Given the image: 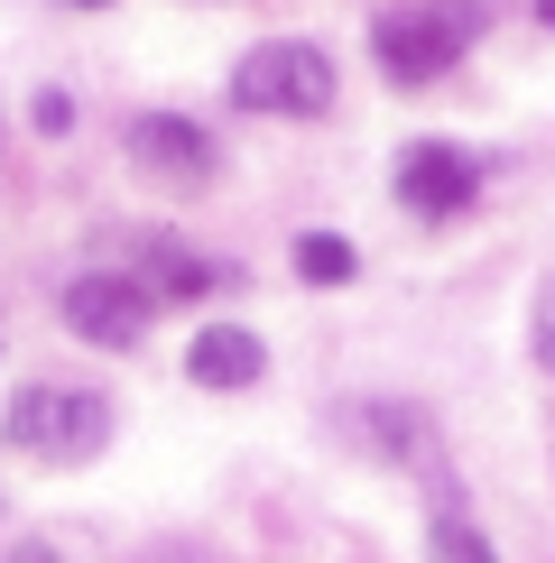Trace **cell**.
Returning <instances> with one entry per match:
<instances>
[{
    "mask_svg": "<svg viewBox=\"0 0 555 563\" xmlns=\"http://www.w3.org/2000/svg\"><path fill=\"white\" fill-rule=\"evenodd\" d=\"M231 102L269 111V121H324L334 111V56L306 46V37H269L231 65Z\"/></svg>",
    "mask_w": 555,
    "mask_h": 563,
    "instance_id": "1",
    "label": "cell"
},
{
    "mask_svg": "<svg viewBox=\"0 0 555 563\" xmlns=\"http://www.w3.org/2000/svg\"><path fill=\"white\" fill-rule=\"evenodd\" d=\"M19 443L29 462H92L111 443V407L92 388H65V379H29L10 397V426H0Z\"/></svg>",
    "mask_w": 555,
    "mask_h": 563,
    "instance_id": "2",
    "label": "cell"
},
{
    "mask_svg": "<svg viewBox=\"0 0 555 563\" xmlns=\"http://www.w3.org/2000/svg\"><path fill=\"white\" fill-rule=\"evenodd\" d=\"M472 37H481L472 0H426V10H389L380 19V29H370V56H380L389 84H435Z\"/></svg>",
    "mask_w": 555,
    "mask_h": 563,
    "instance_id": "3",
    "label": "cell"
},
{
    "mask_svg": "<svg viewBox=\"0 0 555 563\" xmlns=\"http://www.w3.org/2000/svg\"><path fill=\"white\" fill-rule=\"evenodd\" d=\"M149 314H157V287H139L121 268H92V277L65 287V323H75L84 342H102V351H130L149 333Z\"/></svg>",
    "mask_w": 555,
    "mask_h": 563,
    "instance_id": "4",
    "label": "cell"
},
{
    "mask_svg": "<svg viewBox=\"0 0 555 563\" xmlns=\"http://www.w3.org/2000/svg\"><path fill=\"white\" fill-rule=\"evenodd\" d=\"M472 195H481V157L472 148H454V139H416V148H399V203L416 222H445Z\"/></svg>",
    "mask_w": 555,
    "mask_h": 563,
    "instance_id": "5",
    "label": "cell"
},
{
    "mask_svg": "<svg viewBox=\"0 0 555 563\" xmlns=\"http://www.w3.org/2000/svg\"><path fill=\"white\" fill-rule=\"evenodd\" d=\"M130 157L149 176H167V185H204V176L222 167L214 130H195L185 111H139V121H130Z\"/></svg>",
    "mask_w": 555,
    "mask_h": 563,
    "instance_id": "6",
    "label": "cell"
},
{
    "mask_svg": "<svg viewBox=\"0 0 555 563\" xmlns=\"http://www.w3.org/2000/svg\"><path fill=\"white\" fill-rule=\"evenodd\" d=\"M269 369V342L250 333V323H204L195 342H185V379L195 388H250Z\"/></svg>",
    "mask_w": 555,
    "mask_h": 563,
    "instance_id": "7",
    "label": "cell"
},
{
    "mask_svg": "<svg viewBox=\"0 0 555 563\" xmlns=\"http://www.w3.org/2000/svg\"><path fill=\"white\" fill-rule=\"evenodd\" d=\"M426 563H491V536H481L472 518H454V508H435V527H426Z\"/></svg>",
    "mask_w": 555,
    "mask_h": 563,
    "instance_id": "8",
    "label": "cell"
},
{
    "mask_svg": "<svg viewBox=\"0 0 555 563\" xmlns=\"http://www.w3.org/2000/svg\"><path fill=\"white\" fill-rule=\"evenodd\" d=\"M352 268H361L352 241H334V231H306V241H296V277H306V287H342Z\"/></svg>",
    "mask_w": 555,
    "mask_h": 563,
    "instance_id": "9",
    "label": "cell"
},
{
    "mask_svg": "<svg viewBox=\"0 0 555 563\" xmlns=\"http://www.w3.org/2000/svg\"><path fill=\"white\" fill-rule=\"evenodd\" d=\"M157 260H167V268H157V296H204V287H214V260H195V250H157Z\"/></svg>",
    "mask_w": 555,
    "mask_h": 563,
    "instance_id": "10",
    "label": "cell"
},
{
    "mask_svg": "<svg viewBox=\"0 0 555 563\" xmlns=\"http://www.w3.org/2000/svg\"><path fill=\"white\" fill-rule=\"evenodd\" d=\"M37 130L65 139V130H75V102H65V92H37Z\"/></svg>",
    "mask_w": 555,
    "mask_h": 563,
    "instance_id": "11",
    "label": "cell"
},
{
    "mask_svg": "<svg viewBox=\"0 0 555 563\" xmlns=\"http://www.w3.org/2000/svg\"><path fill=\"white\" fill-rule=\"evenodd\" d=\"M537 361H546V369H555V287H546V296H537Z\"/></svg>",
    "mask_w": 555,
    "mask_h": 563,
    "instance_id": "12",
    "label": "cell"
},
{
    "mask_svg": "<svg viewBox=\"0 0 555 563\" xmlns=\"http://www.w3.org/2000/svg\"><path fill=\"white\" fill-rule=\"evenodd\" d=\"M0 563H56V545H10Z\"/></svg>",
    "mask_w": 555,
    "mask_h": 563,
    "instance_id": "13",
    "label": "cell"
},
{
    "mask_svg": "<svg viewBox=\"0 0 555 563\" xmlns=\"http://www.w3.org/2000/svg\"><path fill=\"white\" fill-rule=\"evenodd\" d=\"M537 19H546V29H555V0H537Z\"/></svg>",
    "mask_w": 555,
    "mask_h": 563,
    "instance_id": "14",
    "label": "cell"
},
{
    "mask_svg": "<svg viewBox=\"0 0 555 563\" xmlns=\"http://www.w3.org/2000/svg\"><path fill=\"white\" fill-rule=\"evenodd\" d=\"M75 10H102V0H75Z\"/></svg>",
    "mask_w": 555,
    "mask_h": 563,
    "instance_id": "15",
    "label": "cell"
}]
</instances>
